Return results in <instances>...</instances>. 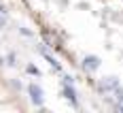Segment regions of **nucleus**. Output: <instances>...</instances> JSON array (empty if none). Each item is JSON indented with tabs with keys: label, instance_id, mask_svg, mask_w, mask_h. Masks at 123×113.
<instances>
[{
	"label": "nucleus",
	"instance_id": "1",
	"mask_svg": "<svg viewBox=\"0 0 123 113\" xmlns=\"http://www.w3.org/2000/svg\"><path fill=\"white\" fill-rule=\"evenodd\" d=\"M38 51H40V53H43V56H45V60H47V62L51 64V68H53V71H55V73H62V66H60V62H57V60H55V58H53V56H51L49 51L45 49V45H40V47H38Z\"/></svg>",
	"mask_w": 123,
	"mask_h": 113
},
{
	"label": "nucleus",
	"instance_id": "7",
	"mask_svg": "<svg viewBox=\"0 0 123 113\" xmlns=\"http://www.w3.org/2000/svg\"><path fill=\"white\" fill-rule=\"evenodd\" d=\"M115 96H117V100H119V102H123V88L117 85V88H115Z\"/></svg>",
	"mask_w": 123,
	"mask_h": 113
},
{
	"label": "nucleus",
	"instance_id": "2",
	"mask_svg": "<svg viewBox=\"0 0 123 113\" xmlns=\"http://www.w3.org/2000/svg\"><path fill=\"white\" fill-rule=\"evenodd\" d=\"M119 85V81L115 79V77H106V79H102L98 83V88H100V92H111V90H115Z\"/></svg>",
	"mask_w": 123,
	"mask_h": 113
},
{
	"label": "nucleus",
	"instance_id": "4",
	"mask_svg": "<svg viewBox=\"0 0 123 113\" xmlns=\"http://www.w3.org/2000/svg\"><path fill=\"white\" fill-rule=\"evenodd\" d=\"M64 85H66V88H64V96L72 102V107H79V102H76V92L72 90V83H64Z\"/></svg>",
	"mask_w": 123,
	"mask_h": 113
},
{
	"label": "nucleus",
	"instance_id": "6",
	"mask_svg": "<svg viewBox=\"0 0 123 113\" xmlns=\"http://www.w3.org/2000/svg\"><path fill=\"white\" fill-rule=\"evenodd\" d=\"M43 36L47 38V43H49L51 47H53V45H60V38L55 36V34H51L49 30H43Z\"/></svg>",
	"mask_w": 123,
	"mask_h": 113
},
{
	"label": "nucleus",
	"instance_id": "5",
	"mask_svg": "<svg viewBox=\"0 0 123 113\" xmlns=\"http://www.w3.org/2000/svg\"><path fill=\"white\" fill-rule=\"evenodd\" d=\"M98 66H100V60L96 56H89V58L83 60V68H85V71H96Z\"/></svg>",
	"mask_w": 123,
	"mask_h": 113
},
{
	"label": "nucleus",
	"instance_id": "3",
	"mask_svg": "<svg viewBox=\"0 0 123 113\" xmlns=\"http://www.w3.org/2000/svg\"><path fill=\"white\" fill-rule=\"evenodd\" d=\"M30 96H32V102L34 105H43V90L38 88L36 83L30 85Z\"/></svg>",
	"mask_w": 123,
	"mask_h": 113
},
{
	"label": "nucleus",
	"instance_id": "8",
	"mask_svg": "<svg viewBox=\"0 0 123 113\" xmlns=\"http://www.w3.org/2000/svg\"><path fill=\"white\" fill-rule=\"evenodd\" d=\"M28 73H30V75H40V73H38V68H36V66H28Z\"/></svg>",
	"mask_w": 123,
	"mask_h": 113
},
{
	"label": "nucleus",
	"instance_id": "9",
	"mask_svg": "<svg viewBox=\"0 0 123 113\" xmlns=\"http://www.w3.org/2000/svg\"><path fill=\"white\" fill-rule=\"evenodd\" d=\"M0 15H4V9H2V7H0Z\"/></svg>",
	"mask_w": 123,
	"mask_h": 113
}]
</instances>
